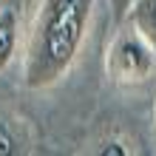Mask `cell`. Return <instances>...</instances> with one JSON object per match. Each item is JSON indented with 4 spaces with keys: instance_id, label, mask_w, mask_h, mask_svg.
I'll list each match as a JSON object with an SVG mask.
<instances>
[{
    "instance_id": "1",
    "label": "cell",
    "mask_w": 156,
    "mask_h": 156,
    "mask_svg": "<svg viewBox=\"0 0 156 156\" xmlns=\"http://www.w3.org/2000/svg\"><path fill=\"white\" fill-rule=\"evenodd\" d=\"M94 0H40L34 12L23 60L26 88L57 85L77 62L88 37Z\"/></svg>"
},
{
    "instance_id": "2",
    "label": "cell",
    "mask_w": 156,
    "mask_h": 156,
    "mask_svg": "<svg viewBox=\"0 0 156 156\" xmlns=\"http://www.w3.org/2000/svg\"><path fill=\"white\" fill-rule=\"evenodd\" d=\"M114 40L105 54V71L116 85H145L156 74V45L131 20L114 26Z\"/></svg>"
},
{
    "instance_id": "3",
    "label": "cell",
    "mask_w": 156,
    "mask_h": 156,
    "mask_svg": "<svg viewBox=\"0 0 156 156\" xmlns=\"http://www.w3.org/2000/svg\"><path fill=\"white\" fill-rule=\"evenodd\" d=\"M17 45H20V23H17L14 9H3L0 12V71H6L12 66V60L17 57Z\"/></svg>"
},
{
    "instance_id": "4",
    "label": "cell",
    "mask_w": 156,
    "mask_h": 156,
    "mask_svg": "<svg viewBox=\"0 0 156 156\" xmlns=\"http://www.w3.org/2000/svg\"><path fill=\"white\" fill-rule=\"evenodd\" d=\"M128 20L156 45V0H133Z\"/></svg>"
},
{
    "instance_id": "5",
    "label": "cell",
    "mask_w": 156,
    "mask_h": 156,
    "mask_svg": "<svg viewBox=\"0 0 156 156\" xmlns=\"http://www.w3.org/2000/svg\"><path fill=\"white\" fill-rule=\"evenodd\" d=\"M23 122L20 119H12V116H3L0 114V156H12V153H20L23 151V133H20Z\"/></svg>"
},
{
    "instance_id": "6",
    "label": "cell",
    "mask_w": 156,
    "mask_h": 156,
    "mask_svg": "<svg viewBox=\"0 0 156 156\" xmlns=\"http://www.w3.org/2000/svg\"><path fill=\"white\" fill-rule=\"evenodd\" d=\"M108 6H111V20H114V26H119V23L128 20L133 0H108Z\"/></svg>"
},
{
    "instance_id": "7",
    "label": "cell",
    "mask_w": 156,
    "mask_h": 156,
    "mask_svg": "<svg viewBox=\"0 0 156 156\" xmlns=\"http://www.w3.org/2000/svg\"><path fill=\"white\" fill-rule=\"evenodd\" d=\"M153 128H156V105H153Z\"/></svg>"
},
{
    "instance_id": "8",
    "label": "cell",
    "mask_w": 156,
    "mask_h": 156,
    "mask_svg": "<svg viewBox=\"0 0 156 156\" xmlns=\"http://www.w3.org/2000/svg\"><path fill=\"white\" fill-rule=\"evenodd\" d=\"M3 9H6V0H0V12H3Z\"/></svg>"
}]
</instances>
